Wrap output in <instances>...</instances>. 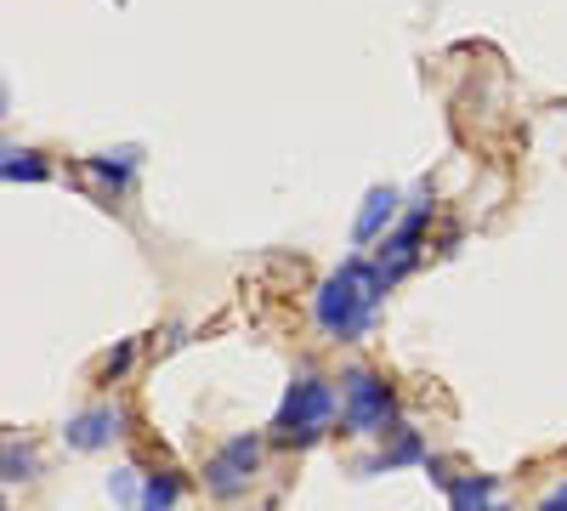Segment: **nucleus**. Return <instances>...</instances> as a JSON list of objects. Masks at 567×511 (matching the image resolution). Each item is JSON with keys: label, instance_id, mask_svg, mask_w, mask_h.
<instances>
[{"label": "nucleus", "instance_id": "nucleus-1", "mask_svg": "<svg viewBox=\"0 0 567 511\" xmlns=\"http://www.w3.org/2000/svg\"><path fill=\"white\" fill-rule=\"evenodd\" d=\"M386 290H392V285L381 278V267L363 262V256H352V262H341V267L318 285V296H312V324H318L329 341H358V336H369V324H374V313H381Z\"/></svg>", "mask_w": 567, "mask_h": 511}, {"label": "nucleus", "instance_id": "nucleus-2", "mask_svg": "<svg viewBox=\"0 0 567 511\" xmlns=\"http://www.w3.org/2000/svg\"><path fill=\"white\" fill-rule=\"evenodd\" d=\"M336 415H341L336 387H329L323 376H312V369H301V376L290 381V392H284L278 415H272V443H284V449H312L329 427H336Z\"/></svg>", "mask_w": 567, "mask_h": 511}, {"label": "nucleus", "instance_id": "nucleus-3", "mask_svg": "<svg viewBox=\"0 0 567 511\" xmlns=\"http://www.w3.org/2000/svg\"><path fill=\"white\" fill-rule=\"evenodd\" d=\"M341 421L347 432L358 438H386L398 427V392L386 376H374V369H347L341 376Z\"/></svg>", "mask_w": 567, "mask_h": 511}, {"label": "nucleus", "instance_id": "nucleus-4", "mask_svg": "<svg viewBox=\"0 0 567 511\" xmlns=\"http://www.w3.org/2000/svg\"><path fill=\"white\" fill-rule=\"evenodd\" d=\"M256 472H261V438H256V432H239V438H227V443L205 460V489H210L216 500H239Z\"/></svg>", "mask_w": 567, "mask_h": 511}, {"label": "nucleus", "instance_id": "nucleus-5", "mask_svg": "<svg viewBox=\"0 0 567 511\" xmlns=\"http://www.w3.org/2000/svg\"><path fill=\"white\" fill-rule=\"evenodd\" d=\"M420 234H425V205L409 211V216L392 227V234H386V251L374 256V267H381L386 285H398L403 273H414V262H420Z\"/></svg>", "mask_w": 567, "mask_h": 511}, {"label": "nucleus", "instance_id": "nucleus-6", "mask_svg": "<svg viewBox=\"0 0 567 511\" xmlns=\"http://www.w3.org/2000/svg\"><path fill=\"white\" fill-rule=\"evenodd\" d=\"M120 432H125V415H120L114 403H97V409H80L74 421L63 427V443L91 454V449H109Z\"/></svg>", "mask_w": 567, "mask_h": 511}, {"label": "nucleus", "instance_id": "nucleus-7", "mask_svg": "<svg viewBox=\"0 0 567 511\" xmlns=\"http://www.w3.org/2000/svg\"><path fill=\"white\" fill-rule=\"evenodd\" d=\"M131 171H136V149H120V154H97V160H85V165H80V176L91 182V200H103V205H114V200L125 194Z\"/></svg>", "mask_w": 567, "mask_h": 511}, {"label": "nucleus", "instance_id": "nucleus-8", "mask_svg": "<svg viewBox=\"0 0 567 511\" xmlns=\"http://www.w3.org/2000/svg\"><path fill=\"white\" fill-rule=\"evenodd\" d=\"M392 222H398V188H369L363 205H358V222H352V239L369 245V239H381Z\"/></svg>", "mask_w": 567, "mask_h": 511}, {"label": "nucleus", "instance_id": "nucleus-9", "mask_svg": "<svg viewBox=\"0 0 567 511\" xmlns=\"http://www.w3.org/2000/svg\"><path fill=\"white\" fill-rule=\"evenodd\" d=\"M414 460H420V467H425V443H420V432L414 427H392V449H381V454H374V460H363V478H374V472H392V467H414Z\"/></svg>", "mask_w": 567, "mask_h": 511}, {"label": "nucleus", "instance_id": "nucleus-10", "mask_svg": "<svg viewBox=\"0 0 567 511\" xmlns=\"http://www.w3.org/2000/svg\"><path fill=\"white\" fill-rule=\"evenodd\" d=\"M443 489H449V505H454V511H494V494H499V483H494L488 472L449 478Z\"/></svg>", "mask_w": 567, "mask_h": 511}, {"label": "nucleus", "instance_id": "nucleus-11", "mask_svg": "<svg viewBox=\"0 0 567 511\" xmlns=\"http://www.w3.org/2000/svg\"><path fill=\"white\" fill-rule=\"evenodd\" d=\"M176 494H182V478L176 472H148V478H142L136 511H176Z\"/></svg>", "mask_w": 567, "mask_h": 511}, {"label": "nucleus", "instance_id": "nucleus-12", "mask_svg": "<svg viewBox=\"0 0 567 511\" xmlns=\"http://www.w3.org/2000/svg\"><path fill=\"white\" fill-rule=\"evenodd\" d=\"M0 171H7V182H45V176H52V171H45V160H40L34 149H7Z\"/></svg>", "mask_w": 567, "mask_h": 511}, {"label": "nucleus", "instance_id": "nucleus-13", "mask_svg": "<svg viewBox=\"0 0 567 511\" xmlns=\"http://www.w3.org/2000/svg\"><path fill=\"white\" fill-rule=\"evenodd\" d=\"M34 467H40L34 449H23L18 438H7V483H29V478H34Z\"/></svg>", "mask_w": 567, "mask_h": 511}, {"label": "nucleus", "instance_id": "nucleus-14", "mask_svg": "<svg viewBox=\"0 0 567 511\" xmlns=\"http://www.w3.org/2000/svg\"><path fill=\"white\" fill-rule=\"evenodd\" d=\"M109 489H114V500H125V505H136V500H142V483H136V472H131V467H125V472H114V483H109Z\"/></svg>", "mask_w": 567, "mask_h": 511}, {"label": "nucleus", "instance_id": "nucleus-15", "mask_svg": "<svg viewBox=\"0 0 567 511\" xmlns=\"http://www.w3.org/2000/svg\"><path fill=\"white\" fill-rule=\"evenodd\" d=\"M131 358H136V347H131V341H120V347L103 358V376H109V381H114V376H125V369H131Z\"/></svg>", "mask_w": 567, "mask_h": 511}, {"label": "nucleus", "instance_id": "nucleus-16", "mask_svg": "<svg viewBox=\"0 0 567 511\" xmlns=\"http://www.w3.org/2000/svg\"><path fill=\"white\" fill-rule=\"evenodd\" d=\"M539 511H567V483H556V489L539 500Z\"/></svg>", "mask_w": 567, "mask_h": 511}, {"label": "nucleus", "instance_id": "nucleus-17", "mask_svg": "<svg viewBox=\"0 0 567 511\" xmlns=\"http://www.w3.org/2000/svg\"><path fill=\"white\" fill-rule=\"evenodd\" d=\"M494 511H505V505H494Z\"/></svg>", "mask_w": 567, "mask_h": 511}]
</instances>
